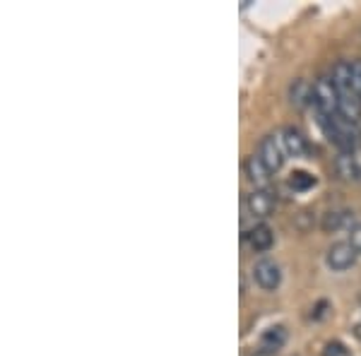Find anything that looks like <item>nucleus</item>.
Returning a JSON list of instances; mask_svg holds the SVG:
<instances>
[{
    "label": "nucleus",
    "instance_id": "obj_1",
    "mask_svg": "<svg viewBox=\"0 0 361 356\" xmlns=\"http://www.w3.org/2000/svg\"><path fill=\"white\" fill-rule=\"evenodd\" d=\"M313 106H316L320 118H335L340 116V94H337L330 75H320L313 82Z\"/></svg>",
    "mask_w": 361,
    "mask_h": 356
},
{
    "label": "nucleus",
    "instance_id": "obj_2",
    "mask_svg": "<svg viewBox=\"0 0 361 356\" xmlns=\"http://www.w3.org/2000/svg\"><path fill=\"white\" fill-rule=\"evenodd\" d=\"M258 156L263 159V164L270 168L272 173H277L279 168L284 166V159H287V152L282 147V140L279 135H265L260 140V149Z\"/></svg>",
    "mask_w": 361,
    "mask_h": 356
},
{
    "label": "nucleus",
    "instance_id": "obj_3",
    "mask_svg": "<svg viewBox=\"0 0 361 356\" xmlns=\"http://www.w3.org/2000/svg\"><path fill=\"white\" fill-rule=\"evenodd\" d=\"M253 279H255V284H258L260 289L275 291L279 287V282H282V270H279V265H277L275 260L263 258V260L255 262Z\"/></svg>",
    "mask_w": 361,
    "mask_h": 356
},
{
    "label": "nucleus",
    "instance_id": "obj_4",
    "mask_svg": "<svg viewBox=\"0 0 361 356\" xmlns=\"http://www.w3.org/2000/svg\"><path fill=\"white\" fill-rule=\"evenodd\" d=\"M357 250H354V246L349 241H340V243H335L333 248L328 250V255H325V262H328V267L330 270H335V272H345L349 270V267L357 262Z\"/></svg>",
    "mask_w": 361,
    "mask_h": 356
},
{
    "label": "nucleus",
    "instance_id": "obj_5",
    "mask_svg": "<svg viewBox=\"0 0 361 356\" xmlns=\"http://www.w3.org/2000/svg\"><path fill=\"white\" fill-rule=\"evenodd\" d=\"M246 209L250 217L255 219H267L275 209V197L267 190H253L246 195Z\"/></svg>",
    "mask_w": 361,
    "mask_h": 356
},
{
    "label": "nucleus",
    "instance_id": "obj_6",
    "mask_svg": "<svg viewBox=\"0 0 361 356\" xmlns=\"http://www.w3.org/2000/svg\"><path fill=\"white\" fill-rule=\"evenodd\" d=\"M246 243L255 253H265V250H270L272 243H275V231H272L265 221H258V224H253L246 231Z\"/></svg>",
    "mask_w": 361,
    "mask_h": 356
},
{
    "label": "nucleus",
    "instance_id": "obj_7",
    "mask_svg": "<svg viewBox=\"0 0 361 356\" xmlns=\"http://www.w3.org/2000/svg\"><path fill=\"white\" fill-rule=\"evenodd\" d=\"M279 140H282V147L289 156H306L308 154V140L301 135L299 128L287 125L282 133H279Z\"/></svg>",
    "mask_w": 361,
    "mask_h": 356
},
{
    "label": "nucleus",
    "instance_id": "obj_8",
    "mask_svg": "<svg viewBox=\"0 0 361 356\" xmlns=\"http://www.w3.org/2000/svg\"><path fill=\"white\" fill-rule=\"evenodd\" d=\"M246 176L255 185V190H265L272 180V171L263 164V159L258 154H253L246 159Z\"/></svg>",
    "mask_w": 361,
    "mask_h": 356
},
{
    "label": "nucleus",
    "instance_id": "obj_9",
    "mask_svg": "<svg viewBox=\"0 0 361 356\" xmlns=\"http://www.w3.org/2000/svg\"><path fill=\"white\" fill-rule=\"evenodd\" d=\"M284 342H287V330H284L282 325H275V328L265 330L263 337H260V352L272 356L284 347Z\"/></svg>",
    "mask_w": 361,
    "mask_h": 356
},
{
    "label": "nucleus",
    "instance_id": "obj_10",
    "mask_svg": "<svg viewBox=\"0 0 361 356\" xmlns=\"http://www.w3.org/2000/svg\"><path fill=\"white\" fill-rule=\"evenodd\" d=\"M335 171L345 180H361V164L354 159V154H340L335 159Z\"/></svg>",
    "mask_w": 361,
    "mask_h": 356
},
{
    "label": "nucleus",
    "instance_id": "obj_11",
    "mask_svg": "<svg viewBox=\"0 0 361 356\" xmlns=\"http://www.w3.org/2000/svg\"><path fill=\"white\" fill-rule=\"evenodd\" d=\"M289 102L294 106H306L313 102V85H308L306 80H294L289 87Z\"/></svg>",
    "mask_w": 361,
    "mask_h": 356
},
{
    "label": "nucleus",
    "instance_id": "obj_12",
    "mask_svg": "<svg viewBox=\"0 0 361 356\" xmlns=\"http://www.w3.org/2000/svg\"><path fill=\"white\" fill-rule=\"evenodd\" d=\"M349 219H352V214H349L347 209H330V212L323 217V229L340 231L342 226H349ZM349 229H352V226H349Z\"/></svg>",
    "mask_w": 361,
    "mask_h": 356
},
{
    "label": "nucleus",
    "instance_id": "obj_13",
    "mask_svg": "<svg viewBox=\"0 0 361 356\" xmlns=\"http://www.w3.org/2000/svg\"><path fill=\"white\" fill-rule=\"evenodd\" d=\"M289 185H292L294 190H308V188H313L316 185V176L313 173H308V171H294L292 176H289Z\"/></svg>",
    "mask_w": 361,
    "mask_h": 356
},
{
    "label": "nucleus",
    "instance_id": "obj_14",
    "mask_svg": "<svg viewBox=\"0 0 361 356\" xmlns=\"http://www.w3.org/2000/svg\"><path fill=\"white\" fill-rule=\"evenodd\" d=\"M320 356H352V354H349V349L345 347V344H342V342H328V344H325V347H323V354H320Z\"/></svg>",
    "mask_w": 361,
    "mask_h": 356
},
{
    "label": "nucleus",
    "instance_id": "obj_15",
    "mask_svg": "<svg viewBox=\"0 0 361 356\" xmlns=\"http://www.w3.org/2000/svg\"><path fill=\"white\" fill-rule=\"evenodd\" d=\"M352 85H354V92L361 97V58L352 61Z\"/></svg>",
    "mask_w": 361,
    "mask_h": 356
},
{
    "label": "nucleus",
    "instance_id": "obj_16",
    "mask_svg": "<svg viewBox=\"0 0 361 356\" xmlns=\"http://www.w3.org/2000/svg\"><path fill=\"white\" fill-rule=\"evenodd\" d=\"M349 243H352L357 253H361V224H354L352 229H349Z\"/></svg>",
    "mask_w": 361,
    "mask_h": 356
},
{
    "label": "nucleus",
    "instance_id": "obj_17",
    "mask_svg": "<svg viewBox=\"0 0 361 356\" xmlns=\"http://www.w3.org/2000/svg\"><path fill=\"white\" fill-rule=\"evenodd\" d=\"M253 356H270V354H265V352H255Z\"/></svg>",
    "mask_w": 361,
    "mask_h": 356
}]
</instances>
